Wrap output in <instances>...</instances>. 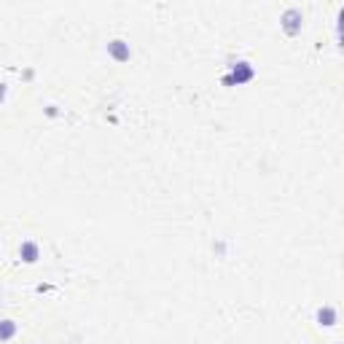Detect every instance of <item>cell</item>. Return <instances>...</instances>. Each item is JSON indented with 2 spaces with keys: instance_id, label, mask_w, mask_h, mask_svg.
I'll return each instance as SVG.
<instances>
[{
  "instance_id": "52a82bcc",
  "label": "cell",
  "mask_w": 344,
  "mask_h": 344,
  "mask_svg": "<svg viewBox=\"0 0 344 344\" xmlns=\"http://www.w3.org/2000/svg\"><path fill=\"white\" fill-rule=\"evenodd\" d=\"M3 97H6V86L0 83V103H3Z\"/></svg>"
},
{
  "instance_id": "6da1fadb",
  "label": "cell",
  "mask_w": 344,
  "mask_h": 344,
  "mask_svg": "<svg viewBox=\"0 0 344 344\" xmlns=\"http://www.w3.org/2000/svg\"><path fill=\"white\" fill-rule=\"evenodd\" d=\"M250 78H253V67H247V62H239V70L234 67V75L223 78V83H245Z\"/></svg>"
},
{
  "instance_id": "277c9868",
  "label": "cell",
  "mask_w": 344,
  "mask_h": 344,
  "mask_svg": "<svg viewBox=\"0 0 344 344\" xmlns=\"http://www.w3.org/2000/svg\"><path fill=\"white\" fill-rule=\"evenodd\" d=\"M108 49L113 51V57H116V59H129V49L124 46V41H113L111 46H108Z\"/></svg>"
},
{
  "instance_id": "7a4b0ae2",
  "label": "cell",
  "mask_w": 344,
  "mask_h": 344,
  "mask_svg": "<svg viewBox=\"0 0 344 344\" xmlns=\"http://www.w3.org/2000/svg\"><path fill=\"white\" fill-rule=\"evenodd\" d=\"M19 255L25 258L27 264H35L38 261V245H35V242H25V245L19 247Z\"/></svg>"
},
{
  "instance_id": "5b68a950",
  "label": "cell",
  "mask_w": 344,
  "mask_h": 344,
  "mask_svg": "<svg viewBox=\"0 0 344 344\" xmlns=\"http://www.w3.org/2000/svg\"><path fill=\"white\" fill-rule=\"evenodd\" d=\"M317 317H320V323H323V325H333V323H336V312H333L331 307L320 309V312H317Z\"/></svg>"
},
{
  "instance_id": "3957f363",
  "label": "cell",
  "mask_w": 344,
  "mask_h": 344,
  "mask_svg": "<svg viewBox=\"0 0 344 344\" xmlns=\"http://www.w3.org/2000/svg\"><path fill=\"white\" fill-rule=\"evenodd\" d=\"M14 333H17V323L14 320H3L0 323V341H9Z\"/></svg>"
},
{
  "instance_id": "8992f818",
  "label": "cell",
  "mask_w": 344,
  "mask_h": 344,
  "mask_svg": "<svg viewBox=\"0 0 344 344\" xmlns=\"http://www.w3.org/2000/svg\"><path fill=\"white\" fill-rule=\"evenodd\" d=\"M296 17H299L296 11H288L285 14V19H296ZM285 30H288V33H296V30H299V22H285Z\"/></svg>"
}]
</instances>
